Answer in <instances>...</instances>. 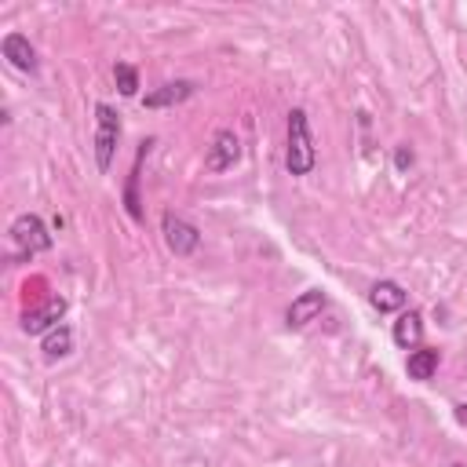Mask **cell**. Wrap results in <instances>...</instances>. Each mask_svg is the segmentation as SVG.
Here are the masks:
<instances>
[{
  "instance_id": "6da1fadb",
  "label": "cell",
  "mask_w": 467,
  "mask_h": 467,
  "mask_svg": "<svg viewBox=\"0 0 467 467\" xmlns=\"http://www.w3.org/2000/svg\"><path fill=\"white\" fill-rule=\"evenodd\" d=\"M318 164L314 136H311V117L307 110H289V146H285V169L289 176H311Z\"/></svg>"
},
{
  "instance_id": "7a4b0ae2",
  "label": "cell",
  "mask_w": 467,
  "mask_h": 467,
  "mask_svg": "<svg viewBox=\"0 0 467 467\" xmlns=\"http://www.w3.org/2000/svg\"><path fill=\"white\" fill-rule=\"evenodd\" d=\"M117 143H121V114L107 103L95 107V169L110 172V164L117 157Z\"/></svg>"
},
{
  "instance_id": "3957f363",
  "label": "cell",
  "mask_w": 467,
  "mask_h": 467,
  "mask_svg": "<svg viewBox=\"0 0 467 467\" xmlns=\"http://www.w3.org/2000/svg\"><path fill=\"white\" fill-rule=\"evenodd\" d=\"M8 234H12V245H15V256H19V259H33L37 252H48V249H51V234H48L44 219L33 216V212L15 216V223H12Z\"/></svg>"
},
{
  "instance_id": "277c9868",
  "label": "cell",
  "mask_w": 467,
  "mask_h": 467,
  "mask_svg": "<svg viewBox=\"0 0 467 467\" xmlns=\"http://www.w3.org/2000/svg\"><path fill=\"white\" fill-rule=\"evenodd\" d=\"M161 234H164V245H169V252L179 256V259H186V256H194L197 249H202V230H197L190 219L176 216V212H164Z\"/></svg>"
},
{
  "instance_id": "5b68a950",
  "label": "cell",
  "mask_w": 467,
  "mask_h": 467,
  "mask_svg": "<svg viewBox=\"0 0 467 467\" xmlns=\"http://www.w3.org/2000/svg\"><path fill=\"white\" fill-rule=\"evenodd\" d=\"M66 307H70V304H66V296H51L48 304L22 314V332H26V336H48V332L59 328V321L66 318Z\"/></svg>"
},
{
  "instance_id": "8992f818",
  "label": "cell",
  "mask_w": 467,
  "mask_h": 467,
  "mask_svg": "<svg viewBox=\"0 0 467 467\" xmlns=\"http://www.w3.org/2000/svg\"><path fill=\"white\" fill-rule=\"evenodd\" d=\"M238 161H241V139L234 136L230 128H219L216 136H212L209 154H205V169L219 176V172H230Z\"/></svg>"
},
{
  "instance_id": "52a82bcc",
  "label": "cell",
  "mask_w": 467,
  "mask_h": 467,
  "mask_svg": "<svg viewBox=\"0 0 467 467\" xmlns=\"http://www.w3.org/2000/svg\"><path fill=\"white\" fill-rule=\"evenodd\" d=\"M325 304H328V296L321 292V289H307V292H299L292 304H289V311H285V325L289 328H304V325H311L321 311H325Z\"/></svg>"
},
{
  "instance_id": "ba28073f",
  "label": "cell",
  "mask_w": 467,
  "mask_h": 467,
  "mask_svg": "<svg viewBox=\"0 0 467 467\" xmlns=\"http://www.w3.org/2000/svg\"><path fill=\"white\" fill-rule=\"evenodd\" d=\"M194 91H197L194 81H169V84L154 88V91L143 99V107H146V110H172V107L186 103V99H190Z\"/></svg>"
},
{
  "instance_id": "9c48e42d",
  "label": "cell",
  "mask_w": 467,
  "mask_h": 467,
  "mask_svg": "<svg viewBox=\"0 0 467 467\" xmlns=\"http://www.w3.org/2000/svg\"><path fill=\"white\" fill-rule=\"evenodd\" d=\"M0 51H4V59L15 66V70L37 74V51H33L29 37H22V33H4V41H0Z\"/></svg>"
},
{
  "instance_id": "30bf717a",
  "label": "cell",
  "mask_w": 467,
  "mask_h": 467,
  "mask_svg": "<svg viewBox=\"0 0 467 467\" xmlns=\"http://www.w3.org/2000/svg\"><path fill=\"white\" fill-rule=\"evenodd\" d=\"M406 289L398 285V281H376L369 289V307L380 311V314H394V311H402L406 307Z\"/></svg>"
},
{
  "instance_id": "8fae6325",
  "label": "cell",
  "mask_w": 467,
  "mask_h": 467,
  "mask_svg": "<svg viewBox=\"0 0 467 467\" xmlns=\"http://www.w3.org/2000/svg\"><path fill=\"white\" fill-rule=\"evenodd\" d=\"M439 365H442V354H439L435 347H420V351H413V354H409V361H406V373H409V380H416V384H427L431 376L439 373Z\"/></svg>"
},
{
  "instance_id": "7c38bea8",
  "label": "cell",
  "mask_w": 467,
  "mask_h": 467,
  "mask_svg": "<svg viewBox=\"0 0 467 467\" xmlns=\"http://www.w3.org/2000/svg\"><path fill=\"white\" fill-rule=\"evenodd\" d=\"M154 139H143L139 143V157H136V169L128 176V190H124V205H128V216L131 219H143V209H139V176H143V157L150 154Z\"/></svg>"
},
{
  "instance_id": "4fadbf2b",
  "label": "cell",
  "mask_w": 467,
  "mask_h": 467,
  "mask_svg": "<svg viewBox=\"0 0 467 467\" xmlns=\"http://www.w3.org/2000/svg\"><path fill=\"white\" fill-rule=\"evenodd\" d=\"M420 336H423V318H420V311H406L402 318L394 321V344L402 347V351L416 347Z\"/></svg>"
},
{
  "instance_id": "5bb4252c",
  "label": "cell",
  "mask_w": 467,
  "mask_h": 467,
  "mask_svg": "<svg viewBox=\"0 0 467 467\" xmlns=\"http://www.w3.org/2000/svg\"><path fill=\"white\" fill-rule=\"evenodd\" d=\"M41 351H44V361H62L66 354L74 351V328L70 325L51 328L48 336H44V344H41Z\"/></svg>"
},
{
  "instance_id": "9a60e30c",
  "label": "cell",
  "mask_w": 467,
  "mask_h": 467,
  "mask_svg": "<svg viewBox=\"0 0 467 467\" xmlns=\"http://www.w3.org/2000/svg\"><path fill=\"white\" fill-rule=\"evenodd\" d=\"M114 81H117V91L128 95V99L139 91V70H136L131 62H117V66H114Z\"/></svg>"
},
{
  "instance_id": "2e32d148",
  "label": "cell",
  "mask_w": 467,
  "mask_h": 467,
  "mask_svg": "<svg viewBox=\"0 0 467 467\" xmlns=\"http://www.w3.org/2000/svg\"><path fill=\"white\" fill-rule=\"evenodd\" d=\"M413 161H416L413 146H398V150H394V169H398V172H409Z\"/></svg>"
},
{
  "instance_id": "e0dca14e",
  "label": "cell",
  "mask_w": 467,
  "mask_h": 467,
  "mask_svg": "<svg viewBox=\"0 0 467 467\" xmlns=\"http://www.w3.org/2000/svg\"><path fill=\"white\" fill-rule=\"evenodd\" d=\"M456 423H463V427H467V402H460V406H456Z\"/></svg>"
}]
</instances>
